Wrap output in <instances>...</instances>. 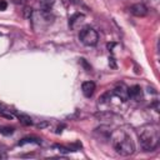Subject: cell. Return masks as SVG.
<instances>
[{
	"label": "cell",
	"mask_w": 160,
	"mask_h": 160,
	"mask_svg": "<svg viewBox=\"0 0 160 160\" xmlns=\"http://www.w3.org/2000/svg\"><path fill=\"white\" fill-rule=\"evenodd\" d=\"M128 94H129V98H132L135 100H140L141 99V88L139 85H134V86L128 89Z\"/></svg>",
	"instance_id": "obj_7"
},
{
	"label": "cell",
	"mask_w": 160,
	"mask_h": 160,
	"mask_svg": "<svg viewBox=\"0 0 160 160\" xmlns=\"http://www.w3.org/2000/svg\"><path fill=\"white\" fill-rule=\"evenodd\" d=\"M81 19H84V15H82V14H79V12H78V14L72 15V16L70 18V20H69V26H70V28H74V26H75V22L79 21V20L81 21Z\"/></svg>",
	"instance_id": "obj_11"
},
{
	"label": "cell",
	"mask_w": 160,
	"mask_h": 160,
	"mask_svg": "<svg viewBox=\"0 0 160 160\" xmlns=\"http://www.w3.org/2000/svg\"><path fill=\"white\" fill-rule=\"evenodd\" d=\"M54 148L59 149V151H61V152H64V154H66V152H69V151H70V149L64 148V146H61V145H54Z\"/></svg>",
	"instance_id": "obj_14"
},
{
	"label": "cell",
	"mask_w": 160,
	"mask_h": 160,
	"mask_svg": "<svg viewBox=\"0 0 160 160\" xmlns=\"http://www.w3.org/2000/svg\"><path fill=\"white\" fill-rule=\"evenodd\" d=\"M130 12L134 15V16H138V18H142L148 14V8L142 4V2H138V4H134L131 8H130Z\"/></svg>",
	"instance_id": "obj_4"
},
{
	"label": "cell",
	"mask_w": 160,
	"mask_h": 160,
	"mask_svg": "<svg viewBox=\"0 0 160 160\" xmlns=\"http://www.w3.org/2000/svg\"><path fill=\"white\" fill-rule=\"evenodd\" d=\"M79 39L80 41L86 45V46H94L98 44V40H99V35H98V31L90 26H86L81 31H80V35H79Z\"/></svg>",
	"instance_id": "obj_3"
},
{
	"label": "cell",
	"mask_w": 160,
	"mask_h": 160,
	"mask_svg": "<svg viewBox=\"0 0 160 160\" xmlns=\"http://www.w3.org/2000/svg\"><path fill=\"white\" fill-rule=\"evenodd\" d=\"M29 142H34V144H40L41 141H40V139H38V138H24V139H21L19 142H18V145H24V144H29Z\"/></svg>",
	"instance_id": "obj_10"
},
{
	"label": "cell",
	"mask_w": 160,
	"mask_h": 160,
	"mask_svg": "<svg viewBox=\"0 0 160 160\" xmlns=\"http://www.w3.org/2000/svg\"><path fill=\"white\" fill-rule=\"evenodd\" d=\"M48 125H49V122L45 121V122H40V124H38L36 128H38V129H42V128H45V126H48Z\"/></svg>",
	"instance_id": "obj_16"
},
{
	"label": "cell",
	"mask_w": 160,
	"mask_h": 160,
	"mask_svg": "<svg viewBox=\"0 0 160 160\" xmlns=\"http://www.w3.org/2000/svg\"><path fill=\"white\" fill-rule=\"evenodd\" d=\"M55 4V0H40L39 1V5H40V9L42 11H49L52 5Z\"/></svg>",
	"instance_id": "obj_8"
},
{
	"label": "cell",
	"mask_w": 160,
	"mask_h": 160,
	"mask_svg": "<svg viewBox=\"0 0 160 160\" xmlns=\"http://www.w3.org/2000/svg\"><path fill=\"white\" fill-rule=\"evenodd\" d=\"M14 4H24V2H26L28 0H11Z\"/></svg>",
	"instance_id": "obj_17"
},
{
	"label": "cell",
	"mask_w": 160,
	"mask_h": 160,
	"mask_svg": "<svg viewBox=\"0 0 160 160\" xmlns=\"http://www.w3.org/2000/svg\"><path fill=\"white\" fill-rule=\"evenodd\" d=\"M4 158H6V154H5V152H1V151H0V159H4Z\"/></svg>",
	"instance_id": "obj_18"
},
{
	"label": "cell",
	"mask_w": 160,
	"mask_h": 160,
	"mask_svg": "<svg viewBox=\"0 0 160 160\" xmlns=\"http://www.w3.org/2000/svg\"><path fill=\"white\" fill-rule=\"evenodd\" d=\"M6 8H8L6 1H5V0H0V10L4 11V10H6Z\"/></svg>",
	"instance_id": "obj_15"
},
{
	"label": "cell",
	"mask_w": 160,
	"mask_h": 160,
	"mask_svg": "<svg viewBox=\"0 0 160 160\" xmlns=\"http://www.w3.org/2000/svg\"><path fill=\"white\" fill-rule=\"evenodd\" d=\"M81 91L85 98H91L95 91V84L92 81H85L81 85Z\"/></svg>",
	"instance_id": "obj_5"
},
{
	"label": "cell",
	"mask_w": 160,
	"mask_h": 160,
	"mask_svg": "<svg viewBox=\"0 0 160 160\" xmlns=\"http://www.w3.org/2000/svg\"><path fill=\"white\" fill-rule=\"evenodd\" d=\"M139 139H140L141 148L145 151H152L159 145V140H160L159 126L150 124L141 128L139 131Z\"/></svg>",
	"instance_id": "obj_1"
},
{
	"label": "cell",
	"mask_w": 160,
	"mask_h": 160,
	"mask_svg": "<svg viewBox=\"0 0 160 160\" xmlns=\"http://www.w3.org/2000/svg\"><path fill=\"white\" fill-rule=\"evenodd\" d=\"M111 144L115 151L121 156H129L135 151V145L131 138L122 130H118L111 135Z\"/></svg>",
	"instance_id": "obj_2"
},
{
	"label": "cell",
	"mask_w": 160,
	"mask_h": 160,
	"mask_svg": "<svg viewBox=\"0 0 160 160\" xmlns=\"http://www.w3.org/2000/svg\"><path fill=\"white\" fill-rule=\"evenodd\" d=\"M14 132V129L10 126H0V134L2 135H11Z\"/></svg>",
	"instance_id": "obj_12"
},
{
	"label": "cell",
	"mask_w": 160,
	"mask_h": 160,
	"mask_svg": "<svg viewBox=\"0 0 160 160\" xmlns=\"http://www.w3.org/2000/svg\"><path fill=\"white\" fill-rule=\"evenodd\" d=\"M18 116V119L20 120V122L22 124V125H31L32 124V121H31V118L30 116H28V115H25V114H18L16 115Z\"/></svg>",
	"instance_id": "obj_9"
},
{
	"label": "cell",
	"mask_w": 160,
	"mask_h": 160,
	"mask_svg": "<svg viewBox=\"0 0 160 160\" xmlns=\"http://www.w3.org/2000/svg\"><path fill=\"white\" fill-rule=\"evenodd\" d=\"M0 116H4L6 119H14V114H11L10 110H0Z\"/></svg>",
	"instance_id": "obj_13"
},
{
	"label": "cell",
	"mask_w": 160,
	"mask_h": 160,
	"mask_svg": "<svg viewBox=\"0 0 160 160\" xmlns=\"http://www.w3.org/2000/svg\"><path fill=\"white\" fill-rule=\"evenodd\" d=\"M114 95H116L120 100H122V101H126L128 99H129V94H128V89L125 88V86H122V85H120V86H118L116 89H114V92H112Z\"/></svg>",
	"instance_id": "obj_6"
}]
</instances>
